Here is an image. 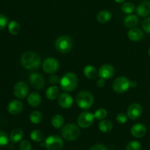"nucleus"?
I'll return each instance as SVG.
<instances>
[{
	"label": "nucleus",
	"instance_id": "nucleus-3",
	"mask_svg": "<svg viewBox=\"0 0 150 150\" xmlns=\"http://www.w3.org/2000/svg\"><path fill=\"white\" fill-rule=\"evenodd\" d=\"M76 102L82 109H89L94 103V97L89 91H81L76 96Z\"/></svg>",
	"mask_w": 150,
	"mask_h": 150
},
{
	"label": "nucleus",
	"instance_id": "nucleus-22",
	"mask_svg": "<svg viewBox=\"0 0 150 150\" xmlns=\"http://www.w3.org/2000/svg\"><path fill=\"white\" fill-rule=\"evenodd\" d=\"M59 95V89L57 86H50L47 89L45 96L48 100H55Z\"/></svg>",
	"mask_w": 150,
	"mask_h": 150
},
{
	"label": "nucleus",
	"instance_id": "nucleus-37",
	"mask_svg": "<svg viewBox=\"0 0 150 150\" xmlns=\"http://www.w3.org/2000/svg\"><path fill=\"white\" fill-rule=\"evenodd\" d=\"M142 28L146 33L150 34V17L145 19L142 23Z\"/></svg>",
	"mask_w": 150,
	"mask_h": 150
},
{
	"label": "nucleus",
	"instance_id": "nucleus-13",
	"mask_svg": "<svg viewBox=\"0 0 150 150\" xmlns=\"http://www.w3.org/2000/svg\"><path fill=\"white\" fill-rule=\"evenodd\" d=\"M115 73V69L112 65L108 64H103L102 67L100 68L99 72H98V76L100 79L106 80L109 79L114 76Z\"/></svg>",
	"mask_w": 150,
	"mask_h": 150
},
{
	"label": "nucleus",
	"instance_id": "nucleus-16",
	"mask_svg": "<svg viewBox=\"0 0 150 150\" xmlns=\"http://www.w3.org/2000/svg\"><path fill=\"white\" fill-rule=\"evenodd\" d=\"M130 132H131L132 136H134V137L142 138L146 134V129L144 125L138 123V124H135L132 126Z\"/></svg>",
	"mask_w": 150,
	"mask_h": 150
},
{
	"label": "nucleus",
	"instance_id": "nucleus-38",
	"mask_svg": "<svg viewBox=\"0 0 150 150\" xmlns=\"http://www.w3.org/2000/svg\"><path fill=\"white\" fill-rule=\"evenodd\" d=\"M90 150H108L107 149L106 146L103 144H95L94 146H92L91 147Z\"/></svg>",
	"mask_w": 150,
	"mask_h": 150
},
{
	"label": "nucleus",
	"instance_id": "nucleus-30",
	"mask_svg": "<svg viewBox=\"0 0 150 150\" xmlns=\"http://www.w3.org/2000/svg\"><path fill=\"white\" fill-rule=\"evenodd\" d=\"M134 10L135 6L131 2H125L122 6V12L125 13H127V14L132 13L134 11Z\"/></svg>",
	"mask_w": 150,
	"mask_h": 150
},
{
	"label": "nucleus",
	"instance_id": "nucleus-18",
	"mask_svg": "<svg viewBox=\"0 0 150 150\" xmlns=\"http://www.w3.org/2000/svg\"><path fill=\"white\" fill-rule=\"evenodd\" d=\"M137 14L142 17H146L150 15V1H144L137 7Z\"/></svg>",
	"mask_w": 150,
	"mask_h": 150
},
{
	"label": "nucleus",
	"instance_id": "nucleus-11",
	"mask_svg": "<svg viewBox=\"0 0 150 150\" xmlns=\"http://www.w3.org/2000/svg\"><path fill=\"white\" fill-rule=\"evenodd\" d=\"M142 112H143V109H142V105L138 103H133L130 104V106L127 108V115L130 120H135L139 119L142 116Z\"/></svg>",
	"mask_w": 150,
	"mask_h": 150
},
{
	"label": "nucleus",
	"instance_id": "nucleus-39",
	"mask_svg": "<svg viewBox=\"0 0 150 150\" xmlns=\"http://www.w3.org/2000/svg\"><path fill=\"white\" fill-rule=\"evenodd\" d=\"M49 80H50V83H53V84H56V83H59L60 81L59 79L57 76L56 75H51L49 78Z\"/></svg>",
	"mask_w": 150,
	"mask_h": 150
},
{
	"label": "nucleus",
	"instance_id": "nucleus-12",
	"mask_svg": "<svg viewBox=\"0 0 150 150\" xmlns=\"http://www.w3.org/2000/svg\"><path fill=\"white\" fill-rule=\"evenodd\" d=\"M30 84L36 89H40L45 86V79L43 76L40 73H34L29 76V77Z\"/></svg>",
	"mask_w": 150,
	"mask_h": 150
},
{
	"label": "nucleus",
	"instance_id": "nucleus-32",
	"mask_svg": "<svg viewBox=\"0 0 150 150\" xmlns=\"http://www.w3.org/2000/svg\"><path fill=\"white\" fill-rule=\"evenodd\" d=\"M142 145L137 141H131L126 146V150H141Z\"/></svg>",
	"mask_w": 150,
	"mask_h": 150
},
{
	"label": "nucleus",
	"instance_id": "nucleus-33",
	"mask_svg": "<svg viewBox=\"0 0 150 150\" xmlns=\"http://www.w3.org/2000/svg\"><path fill=\"white\" fill-rule=\"evenodd\" d=\"M9 139L7 134L4 131L0 130V146H4L8 144Z\"/></svg>",
	"mask_w": 150,
	"mask_h": 150
},
{
	"label": "nucleus",
	"instance_id": "nucleus-29",
	"mask_svg": "<svg viewBox=\"0 0 150 150\" xmlns=\"http://www.w3.org/2000/svg\"><path fill=\"white\" fill-rule=\"evenodd\" d=\"M30 138L32 141L35 142H40L41 141H42V139H44L43 133L41 131L38 130H33V131L30 134Z\"/></svg>",
	"mask_w": 150,
	"mask_h": 150
},
{
	"label": "nucleus",
	"instance_id": "nucleus-23",
	"mask_svg": "<svg viewBox=\"0 0 150 150\" xmlns=\"http://www.w3.org/2000/svg\"><path fill=\"white\" fill-rule=\"evenodd\" d=\"M111 18V14L108 10H101L97 15V20L101 23H105Z\"/></svg>",
	"mask_w": 150,
	"mask_h": 150
},
{
	"label": "nucleus",
	"instance_id": "nucleus-27",
	"mask_svg": "<svg viewBox=\"0 0 150 150\" xmlns=\"http://www.w3.org/2000/svg\"><path fill=\"white\" fill-rule=\"evenodd\" d=\"M20 25L16 21H11L8 23V31L11 35H16L20 32Z\"/></svg>",
	"mask_w": 150,
	"mask_h": 150
},
{
	"label": "nucleus",
	"instance_id": "nucleus-9",
	"mask_svg": "<svg viewBox=\"0 0 150 150\" xmlns=\"http://www.w3.org/2000/svg\"><path fill=\"white\" fill-rule=\"evenodd\" d=\"M29 92L28 85L23 81H19L16 83L13 88V94L19 99H23L26 98Z\"/></svg>",
	"mask_w": 150,
	"mask_h": 150
},
{
	"label": "nucleus",
	"instance_id": "nucleus-40",
	"mask_svg": "<svg viewBox=\"0 0 150 150\" xmlns=\"http://www.w3.org/2000/svg\"><path fill=\"white\" fill-rule=\"evenodd\" d=\"M105 80L104 79H99V80L98 81V82H97V85H98V87H103L104 86H105Z\"/></svg>",
	"mask_w": 150,
	"mask_h": 150
},
{
	"label": "nucleus",
	"instance_id": "nucleus-24",
	"mask_svg": "<svg viewBox=\"0 0 150 150\" xmlns=\"http://www.w3.org/2000/svg\"><path fill=\"white\" fill-rule=\"evenodd\" d=\"M139 18L135 15H129L124 19V23L127 27L133 28L138 24Z\"/></svg>",
	"mask_w": 150,
	"mask_h": 150
},
{
	"label": "nucleus",
	"instance_id": "nucleus-4",
	"mask_svg": "<svg viewBox=\"0 0 150 150\" xmlns=\"http://www.w3.org/2000/svg\"><path fill=\"white\" fill-rule=\"evenodd\" d=\"M62 136L67 141L73 142L80 136V130L75 124H68L64 126L61 130Z\"/></svg>",
	"mask_w": 150,
	"mask_h": 150
},
{
	"label": "nucleus",
	"instance_id": "nucleus-10",
	"mask_svg": "<svg viewBox=\"0 0 150 150\" xmlns=\"http://www.w3.org/2000/svg\"><path fill=\"white\" fill-rule=\"evenodd\" d=\"M42 69L45 73L48 74H53L56 73L59 69V62L52 57L47 58L42 63Z\"/></svg>",
	"mask_w": 150,
	"mask_h": 150
},
{
	"label": "nucleus",
	"instance_id": "nucleus-41",
	"mask_svg": "<svg viewBox=\"0 0 150 150\" xmlns=\"http://www.w3.org/2000/svg\"><path fill=\"white\" fill-rule=\"evenodd\" d=\"M137 86V83L136 81H130V87H136Z\"/></svg>",
	"mask_w": 150,
	"mask_h": 150
},
{
	"label": "nucleus",
	"instance_id": "nucleus-34",
	"mask_svg": "<svg viewBox=\"0 0 150 150\" xmlns=\"http://www.w3.org/2000/svg\"><path fill=\"white\" fill-rule=\"evenodd\" d=\"M9 19L6 16L3 14H0V30L4 29L8 24Z\"/></svg>",
	"mask_w": 150,
	"mask_h": 150
},
{
	"label": "nucleus",
	"instance_id": "nucleus-19",
	"mask_svg": "<svg viewBox=\"0 0 150 150\" xmlns=\"http://www.w3.org/2000/svg\"><path fill=\"white\" fill-rule=\"evenodd\" d=\"M28 103L31 105L32 107H38L41 104L42 102V99H41V96L38 93V92H32L29 94V97L27 98Z\"/></svg>",
	"mask_w": 150,
	"mask_h": 150
},
{
	"label": "nucleus",
	"instance_id": "nucleus-26",
	"mask_svg": "<svg viewBox=\"0 0 150 150\" xmlns=\"http://www.w3.org/2000/svg\"><path fill=\"white\" fill-rule=\"evenodd\" d=\"M100 130L103 133H109L113 128V124L109 120H102L98 125Z\"/></svg>",
	"mask_w": 150,
	"mask_h": 150
},
{
	"label": "nucleus",
	"instance_id": "nucleus-2",
	"mask_svg": "<svg viewBox=\"0 0 150 150\" xmlns=\"http://www.w3.org/2000/svg\"><path fill=\"white\" fill-rule=\"evenodd\" d=\"M59 84L62 90L65 92H72L77 87V76L73 73H67L61 79Z\"/></svg>",
	"mask_w": 150,
	"mask_h": 150
},
{
	"label": "nucleus",
	"instance_id": "nucleus-31",
	"mask_svg": "<svg viewBox=\"0 0 150 150\" xmlns=\"http://www.w3.org/2000/svg\"><path fill=\"white\" fill-rule=\"evenodd\" d=\"M107 115H108V112H107V111L105 108H99L94 114L95 118L98 120H103V119H105L107 117Z\"/></svg>",
	"mask_w": 150,
	"mask_h": 150
},
{
	"label": "nucleus",
	"instance_id": "nucleus-43",
	"mask_svg": "<svg viewBox=\"0 0 150 150\" xmlns=\"http://www.w3.org/2000/svg\"><path fill=\"white\" fill-rule=\"evenodd\" d=\"M149 57H150V48H149Z\"/></svg>",
	"mask_w": 150,
	"mask_h": 150
},
{
	"label": "nucleus",
	"instance_id": "nucleus-42",
	"mask_svg": "<svg viewBox=\"0 0 150 150\" xmlns=\"http://www.w3.org/2000/svg\"><path fill=\"white\" fill-rule=\"evenodd\" d=\"M114 1H115L116 2L121 3V2H122V1H125V0H114Z\"/></svg>",
	"mask_w": 150,
	"mask_h": 150
},
{
	"label": "nucleus",
	"instance_id": "nucleus-5",
	"mask_svg": "<svg viewBox=\"0 0 150 150\" xmlns=\"http://www.w3.org/2000/svg\"><path fill=\"white\" fill-rule=\"evenodd\" d=\"M73 40L67 35H63L58 38L56 40L55 47L58 51L62 54L70 52L73 48Z\"/></svg>",
	"mask_w": 150,
	"mask_h": 150
},
{
	"label": "nucleus",
	"instance_id": "nucleus-15",
	"mask_svg": "<svg viewBox=\"0 0 150 150\" xmlns=\"http://www.w3.org/2000/svg\"><path fill=\"white\" fill-rule=\"evenodd\" d=\"M58 103L62 108L67 109L73 105V99L69 94L62 93L58 98Z\"/></svg>",
	"mask_w": 150,
	"mask_h": 150
},
{
	"label": "nucleus",
	"instance_id": "nucleus-25",
	"mask_svg": "<svg viewBox=\"0 0 150 150\" xmlns=\"http://www.w3.org/2000/svg\"><path fill=\"white\" fill-rule=\"evenodd\" d=\"M64 122V119L61 114H55L51 118V124L56 129H59L62 127Z\"/></svg>",
	"mask_w": 150,
	"mask_h": 150
},
{
	"label": "nucleus",
	"instance_id": "nucleus-14",
	"mask_svg": "<svg viewBox=\"0 0 150 150\" xmlns=\"http://www.w3.org/2000/svg\"><path fill=\"white\" fill-rule=\"evenodd\" d=\"M23 105L21 101L18 100H13L10 101L7 105V111L13 115H17L23 111Z\"/></svg>",
	"mask_w": 150,
	"mask_h": 150
},
{
	"label": "nucleus",
	"instance_id": "nucleus-35",
	"mask_svg": "<svg viewBox=\"0 0 150 150\" xmlns=\"http://www.w3.org/2000/svg\"><path fill=\"white\" fill-rule=\"evenodd\" d=\"M128 117H127V114H125V113H120V114H117V121L120 124H125V123L127 122V120Z\"/></svg>",
	"mask_w": 150,
	"mask_h": 150
},
{
	"label": "nucleus",
	"instance_id": "nucleus-36",
	"mask_svg": "<svg viewBox=\"0 0 150 150\" xmlns=\"http://www.w3.org/2000/svg\"><path fill=\"white\" fill-rule=\"evenodd\" d=\"M19 147H20L21 150H31L32 146H31L30 142H29L26 140H24L21 142Z\"/></svg>",
	"mask_w": 150,
	"mask_h": 150
},
{
	"label": "nucleus",
	"instance_id": "nucleus-8",
	"mask_svg": "<svg viewBox=\"0 0 150 150\" xmlns=\"http://www.w3.org/2000/svg\"><path fill=\"white\" fill-rule=\"evenodd\" d=\"M95 116L92 113L84 111L79 115L78 118V124L81 128H87L94 122Z\"/></svg>",
	"mask_w": 150,
	"mask_h": 150
},
{
	"label": "nucleus",
	"instance_id": "nucleus-6",
	"mask_svg": "<svg viewBox=\"0 0 150 150\" xmlns=\"http://www.w3.org/2000/svg\"><path fill=\"white\" fill-rule=\"evenodd\" d=\"M130 87V81L125 76L118 77L113 83V89L117 93H124Z\"/></svg>",
	"mask_w": 150,
	"mask_h": 150
},
{
	"label": "nucleus",
	"instance_id": "nucleus-7",
	"mask_svg": "<svg viewBox=\"0 0 150 150\" xmlns=\"http://www.w3.org/2000/svg\"><path fill=\"white\" fill-rule=\"evenodd\" d=\"M45 146L48 150H61L64 142L59 136H50L45 140Z\"/></svg>",
	"mask_w": 150,
	"mask_h": 150
},
{
	"label": "nucleus",
	"instance_id": "nucleus-1",
	"mask_svg": "<svg viewBox=\"0 0 150 150\" xmlns=\"http://www.w3.org/2000/svg\"><path fill=\"white\" fill-rule=\"evenodd\" d=\"M21 62L26 70H35L40 64V57L38 54L32 51H26L21 58Z\"/></svg>",
	"mask_w": 150,
	"mask_h": 150
},
{
	"label": "nucleus",
	"instance_id": "nucleus-28",
	"mask_svg": "<svg viewBox=\"0 0 150 150\" xmlns=\"http://www.w3.org/2000/svg\"><path fill=\"white\" fill-rule=\"evenodd\" d=\"M29 120L33 124H40L42 120V114L38 111H32L29 116Z\"/></svg>",
	"mask_w": 150,
	"mask_h": 150
},
{
	"label": "nucleus",
	"instance_id": "nucleus-21",
	"mask_svg": "<svg viewBox=\"0 0 150 150\" xmlns=\"http://www.w3.org/2000/svg\"><path fill=\"white\" fill-rule=\"evenodd\" d=\"M23 136V133L21 129L15 128L12 130L10 136V139L13 143H17L20 142Z\"/></svg>",
	"mask_w": 150,
	"mask_h": 150
},
{
	"label": "nucleus",
	"instance_id": "nucleus-20",
	"mask_svg": "<svg viewBox=\"0 0 150 150\" xmlns=\"http://www.w3.org/2000/svg\"><path fill=\"white\" fill-rule=\"evenodd\" d=\"M83 74L89 79H95L98 76V70L92 65L86 66L83 69Z\"/></svg>",
	"mask_w": 150,
	"mask_h": 150
},
{
	"label": "nucleus",
	"instance_id": "nucleus-17",
	"mask_svg": "<svg viewBox=\"0 0 150 150\" xmlns=\"http://www.w3.org/2000/svg\"><path fill=\"white\" fill-rule=\"evenodd\" d=\"M127 37L131 41L138 42L143 38L144 33L140 29L138 28H132L127 32Z\"/></svg>",
	"mask_w": 150,
	"mask_h": 150
}]
</instances>
